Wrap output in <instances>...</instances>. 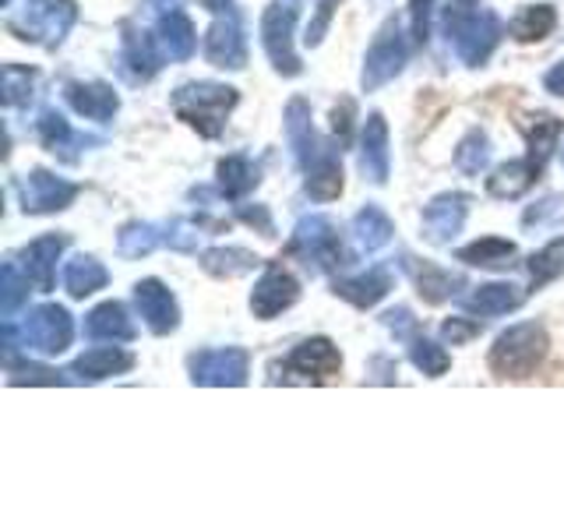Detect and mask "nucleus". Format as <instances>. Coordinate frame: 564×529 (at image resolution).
<instances>
[{"label": "nucleus", "instance_id": "1", "mask_svg": "<svg viewBox=\"0 0 564 529\" xmlns=\"http://www.w3.org/2000/svg\"><path fill=\"white\" fill-rule=\"evenodd\" d=\"M445 35L455 57L466 67H484L490 53L501 43V22L480 0H448L445 8Z\"/></svg>", "mask_w": 564, "mask_h": 529}, {"label": "nucleus", "instance_id": "2", "mask_svg": "<svg viewBox=\"0 0 564 529\" xmlns=\"http://www.w3.org/2000/svg\"><path fill=\"white\" fill-rule=\"evenodd\" d=\"M237 106V88L229 85H212V82H191L173 93V110L184 123L205 138H219L226 114Z\"/></svg>", "mask_w": 564, "mask_h": 529}, {"label": "nucleus", "instance_id": "3", "mask_svg": "<svg viewBox=\"0 0 564 529\" xmlns=\"http://www.w3.org/2000/svg\"><path fill=\"white\" fill-rule=\"evenodd\" d=\"M78 22L75 0H29V4L8 18V29L25 43L40 46H61L67 32Z\"/></svg>", "mask_w": 564, "mask_h": 529}, {"label": "nucleus", "instance_id": "4", "mask_svg": "<svg viewBox=\"0 0 564 529\" xmlns=\"http://www.w3.org/2000/svg\"><path fill=\"white\" fill-rule=\"evenodd\" d=\"M546 357V332L536 322L511 325L490 349V370L501 378H529Z\"/></svg>", "mask_w": 564, "mask_h": 529}, {"label": "nucleus", "instance_id": "5", "mask_svg": "<svg viewBox=\"0 0 564 529\" xmlns=\"http://www.w3.org/2000/svg\"><path fill=\"white\" fill-rule=\"evenodd\" d=\"M290 251L296 258H304V264L314 272H332V269H339V264L349 261L343 237H339V226H335L332 219H325V216L300 219L296 229H293Z\"/></svg>", "mask_w": 564, "mask_h": 529}, {"label": "nucleus", "instance_id": "6", "mask_svg": "<svg viewBox=\"0 0 564 529\" xmlns=\"http://www.w3.org/2000/svg\"><path fill=\"white\" fill-rule=\"evenodd\" d=\"M293 25H296V8L282 4V0L269 4L261 14V46L269 53L272 67L286 78L300 75V57L293 50Z\"/></svg>", "mask_w": 564, "mask_h": 529}, {"label": "nucleus", "instance_id": "7", "mask_svg": "<svg viewBox=\"0 0 564 529\" xmlns=\"http://www.w3.org/2000/svg\"><path fill=\"white\" fill-rule=\"evenodd\" d=\"M75 339V322L61 304H43L29 311L25 325H22V343L32 353H43V357H57Z\"/></svg>", "mask_w": 564, "mask_h": 529}, {"label": "nucleus", "instance_id": "8", "mask_svg": "<svg viewBox=\"0 0 564 529\" xmlns=\"http://www.w3.org/2000/svg\"><path fill=\"white\" fill-rule=\"evenodd\" d=\"M405 57H410V46H405V35L399 22H388L378 40L370 43L367 61H364V93H375V88L388 85L395 75H402Z\"/></svg>", "mask_w": 564, "mask_h": 529}, {"label": "nucleus", "instance_id": "9", "mask_svg": "<svg viewBox=\"0 0 564 529\" xmlns=\"http://www.w3.org/2000/svg\"><path fill=\"white\" fill-rule=\"evenodd\" d=\"M251 370V357L237 346L226 349H202L191 357V381L194 385H212V388H237L247 381Z\"/></svg>", "mask_w": 564, "mask_h": 529}, {"label": "nucleus", "instance_id": "10", "mask_svg": "<svg viewBox=\"0 0 564 529\" xmlns=\"http://www.w3.org/2000/svg\"><path fill=\"white\" fill-rule=\"evenodd\" d=\"M205 57L226 67V71H240L247 64V40H243V25H240V11L237 4L216 14V22L205 32Z\"/></svg>", "mask_w": 564, "mask_h": 529}, {"label": "nucleus", "instance_id": "11", "mask_svg": "<svg viewBox=\"0 0 564 529\" xmlns=\"http://www.w3.org/2000/svg\"><path fill=\"white\" fill-rule=\"evenodd\" d=\"M18 198L29 216H50V212H61L78 198V184L64 181L57 173L46 170H32L25 173V181L18 184Z\"/></svg>", "mask_w": 564, "mask_h": 529}, {"label": "nucleus", "instance_id": "12", "mask_svg": "<svg viewBox=\"0 0 564 529\" xmlns=\"http://www.w3.org/2000/svg\"><path fill=\"white\" fill-rule=\"evenodd\" d=\"M466 216H469L466 194H458V191L437 194V198L423 208V237H427L431 244H437V247H445V244H452L458 234H463Z\"/></svg>", "mask_w": 564, "mask_h": 529}, {"label": "nucleus", "instance_id": "13", "mask_svg": "<svg viewBox=\"0 0 564 529\" xmlns=\"http://www.w3.org/2000/svg\"><path fill=\"white\" fill-rule=\"evenodd\" d=\"M300 296V282L286 272L279 269V264H269L264 276L258 279V287L251 290V311L261 322H272L282 311H290Z\"/></svg>", "mask_w": 564, "mask_h": 529}, {"label": "nucleus", "instance_id": "14", "mask_svg": "<svg viewBox=\"0 0 564 529\" xmlns=\"http://www.w3.org/2000/svg\"><path fill=\"white\" fill-rule=\"evenodd\" d=\"M134 304H138V314L145 317V325L155 335H170L176 325H181V307H176V296L159 279H141L138 282Z\"/></svg>", "mask_w": 564, "mask_h": 529}, {"label": "nucleus", "instance_id": "15", "mask_svg": "<svg viewBox=\"0 0 564 529\" xmlns=\"http://www.w3.org/2000/svg\"><path fill=\"white\" fill-rule=\"evenodd\" d=\"M163 46H159V35H149V32H138L134 25L123 29V53H120V67L123 75L131 82H149L159 75V67H163Z\"/></svg>", "mask_w": 564, "mask_h": 529}, {"label": "nucleus", "instance_id": "16", "mask_svg": "<svg viewBox=\"0 0 564 529\" xmlns=\"http://www.w3.org/2000/svg\"><path fill=\"white\" fill-rule=\"evenodd\" d=\"M360 170L370 184H384L388 170H392V155H388V123L381 114H370L360 134Z\"/></svg>", "mask_w": 564, "mask_h": 529}, {"label": "nucleus", "instance_id": "17", "mask_svg": "<svg viewBox=\"0 0 564 529\" xmlns=\"http://www.w3.org/2000/svg\"><path fill=\"white\" fill-rule=\"evenodd\" d=\"M339 367H343V353L335 349L332 339H307L286 357V370L304 378H332L339 375Z\"/></svg>", "mask_w": 564, "mask_h": 529}, {"label": "nucleus", "instance_id": "18", "mask_svg": "<svg viewBox=\"0 0 564 529\" xmlns=\"http://www.w3.org/2000/svg\"><path fill=\"white\" fill-rule=\"evenodd\" d=\"M64 96L70 102V110L82 114L85 120H96V123H106V120H113V114L120 110V96L113 93L110 85H102V82H70L64 88Z\"/></svg>", "mask_w": 564, "mask_h": 529}, {"label": "nucleus", "instance_id": "19", "mask_svg": "<svg viewBox=\"0 0 564 529\" xmlns=\"http://www.w3.org/2000/svg\"><path fill=\"white\" fill-rule=\"evenodd\" d=\"M402 269L410 272V279L416 282V290H420L423 300H427V304H441V300L455 296L458 287H463V276H458V272L437 269V264H431V261H416L413 255L402 258Z\"/></svg>", "mask_w": 564, "mask_h": 529}, {"label": "nucleus", "instance_id": "20", "mask_svg": "<svg viewBox=\"0 0 564 529\" xmlns=\"http://www.w3.org/2000/svg\"><path fill=\"white\" fill-rule=\"evenodd\" d=\"M392 272L384 269V264H375V269H367L364 276H352V279H339L335 282V296L349 300L352 307H375L381 304V300L388 296V290H392Z\"/></svg>", "mask_w": 564, "mask_h": 529}, {"label": "nucleus", "instance_id": "21", "mask_svg": "<svg viewBox=\"0 0 564 529\" xmlns=\"http://www.w3.org/2000/svg\"><path fill=\"white\" fill-rule=\"evenodd\" d=\"M286 134H290V149L296 155L300 170H307L317 155L325 152V145L317 141L314 134V123H311V106L304 99H293L286 106Z\"/></svg>", "mask_w": 564, "mask_h": 529}, {"label": "nucleus", "instance_id": "22", "mask_svg": "<svg viewBox=\"0 0 564 529\" xmlns=\"http://www.w3.org/2000/svg\"><path fill=\"white\" fill-rule=\"evenodd\" d=\"M134 367V353L120 349V346H96V349H85L82 357L70 364L67 375H78L82 381H102V378H113L123 375V370Z\"/></svg>", "mask_w": 564, "mask_h": 529}, {"label": "nucleus", "instance_id": "23", "mask_svg": "<svg viewBox=\"0 0 564 529\" xmlns=\"http://www.w3.org/2000/svg\"><path fill=\"white\" fill-rule=\"evenodd\" d=\"M85 335L88 339H102V343H131L138 335V328L128 317V311H123V304L106 300V304H99L96 311H88Z\"/></svg>", "mask_w": 564, "mask_h": 529}, {"label": "nucleus", "instance_id": "24", "mask_svg": "<svg viewBox=\"0 0 564 529\" xmlns=\"http://www.w3.org/2000/svg\"><path fill=\"white\" fill-rule=\"evenodd\" d=\"M543 163H536L533 155L525 159H511V163L494 170V176L487 181L490 198H522V194L540 181Z\"/></svg>", "mask_w": 564, "mask_h": 529}, {"label": "nucleus", "instance_id": "25", "mask_svg": "<svg viewBox=\"0 0 564 529\" xmlns=\"http://www.w3.org/2000/svg\"><path fill=\"white\" fill-rule=\"evenodd\" d=\"M155 35H159V46H163V53L170 61H191L194 50H198V35H194V25L184 11H166L163 18H159Z\"/></svg>", "mask_w": 564, "mask_h": 529}, {"label": "nucleus", "instance_id": "26", "mask_svg": "<svg viewBox=\"0 0 564 529\" xmlns=\"http://www.w3.org/2000/svg\"><path fill=\"white\" fill-rule=\"evenodd\" d=\"M304 187L314 202H335L343 194V159L335 155L332 149H325L314 163L304 170Z\"/></svg>", "mask_w": 564, "mask_h": 529}, {"label": "nucleus", "instance_id": "27", "mask_svg": "<svg viewBox=\"0 0 564 529\" xmlns=\"http://www.w3.org/2000/svg\"><path fill=\"white\" fill-rule=\"evenodd\" d=\"M106 282H110V272H106L93 255H75L64 264V290L75 300L99 293Z\"/></svg>", "mask_w": 564, "mask_h": 529}, {"label": "nucleus", "instance_id": "28", "mask_svg": "<svg viewBox=\"0 0 564 529\" xmlns=\"http://www.w3.org/2000/svg\"><path fill=\"white\" fill-rule=\"evenodd\" d=\"M64 251V237H40L25 247V276L43 293L53 290V272H57V258Z\"/></svg>", "mask_w": 564, "mask_h": 529}, {"label": "nucleus", "instance_id": "29", "mask_svg": "<svg viewBox=\"0 0 564 529\" xmlns=\"http://www.w3.org/2000/svg\"><path fill=\"white\" fill-rule=\"evenodd\" d=\"M522 290L511 287V282H487V287H476L469 296H466V307L473 314H484V317H498V314H508L522 304Z\"/></svg>", "mask_w": 564, "mask_h": 529}, {"label": "nucleus", "instance_id": "30", "mask_svg": "<svg viewBox=\"0 0 564 529\" xmlns=\"http://www.w3.org/2000/svg\"><path fill=\"white\" fill-rule=\"evenodd\" d=\"M392 234H395V226L378 205H367L352 216V240H357L360 251H367V255L381 251V247L392 240Z\"/></svg>", "mask_w": 564, "mask_h": 529}, {"label": "nucleus", "instance_id": "31", "mask_svg": "<svg viewBox=\"0 0 564 529\" xmlns=\"http://www.w3.org/2000/svg\"><path fill=\"white\" fill-rule=\"evenodd\" d=\"M516 244L505 240V237H484L476 244H466L458 251V261L476 264V269H511L516 264Z\"/></svg>", "mask_w": 564, "mask_h": 529}, {"label": "nucleus", "instance_id": "32", "mask_svg": "<svg viewBox=\"0 0 564 529\" xmlns=\"http://www.w3.org/2000/svg\"><path fill=\"white\" fill-rule=\"evenodd\" d=\"M554 25H557V11L551 4H529L511 18L508 32L516 35L519 43H540L554 32Z\"/></svg>", "mask_w": 564, "mask_h": 529}, {"label": "nucleus", "instance_id": "33", "mask_svg": "<svg viewBox=\"0 0 564 529\" xmlns=\"http://www.w3.org/2000/svg\"><path fill=\"white\" fill-rule=\"evenodd\" d=\"M261 181V170L247 155H226L219 163V191L226 198H243Z\"/></svg>", "mask_w": 564, "mask_h": 529}, {"label": "nucleus", "instance_id": "34", "mask_svg": "<svg viewBox=\"0 0 564 529\" xmlns=\"http://www.w3.org/2000/svg\"><path fill=\"white\" fill-rule=\"evenodd\" d=\"M35 131H40V141L50 149V152H61L64 159H75V145H82L85 138H78L70 131V123L57 114V110H43L40 120H35Z\"/></svg>", "mask_w": 564, "mask_h": 529}, {"label": "nucleus", "instance_id": "35", "mask_svg": "<svg viewBox=\"0 0 564 529\" xmlns=\"http://www.w3.org/2000/svg\"><path fill=\"white\" fill-rule=\"evenodd\" d=\"M29 304V276H22L14 261H4L0 269V317L14 322V314Z\"/></svg>", "mask_w": 564, "mask_h": 529}, {"label": "nucleus", "instance_id": "36", "mask_svg": "<svg viewBox=\"0 0 564 529\" xmlns=\"http://www.w3.org/2000/svg\"><path fill=\"white\" fill-rule=\"evenodd\" d=\"M202 264H205V272H212V276L234 279V276L251 272L258 264V258L251 251H243V247H216V251L202 255Z\"/></svg>", "mask_w": 564, "mask_h": 529}, {"label": "nucleus", "instance_id": "37", "mask_svg": "<svg viewBox=\"0 0 564 529\" xmlns=\"http://www.w3.org/2000/svg\"><path fill=\"white\" fill-rule=\"evenodd\" d=\"M159 244H166V234H163V226H152V223H131V226H123L117 237L123 258H145Z\"/></svg>", "mask_w": 564, "mask_h": 529}, {"label": "nucleus", "instance_id": "38", "mask_svg": "<svg viewBox=\"0 0 564 529\" xmlns=\"http://www.w3.org/2000/svg\"><path fill=\"white\" fill-rule=\"evenodd\" d=\"M490 163V138L476 128L469 131L463 141H458V149H455V166L458 173H466V176H480Z\"/></svg>", "mask_w": 564, "mask_h": 529}, {"label": "nucleus", "instance_id": "39", "mask_svg": "<svg viewBox=\"0 0 564 529\" xmlns=\"http://www.w3.org/2000/svg\"><path fill=\"white\" fill-rule=\"evenodd\" d=\"M533 123L525 128L529 134V155L536 159V163H546V155L554 152L557 138H561V120L557 117H529Z\"/></svg>", "mask_w": 564, "mask_h": 529}, {"label": "nucleus", "instance_id": "40", "mask_svg": "<svg viewBox=\"0 0 564 529\" xmlns=\"http://www.w3.org/2000/svg\"><path fill=\"white\" fill-rule=\"evenodd\" d=\"M410 360L416 370H423L427 378H441L452 367V357L445 346H437L434 339H413L410 346Z\"/></svg>", "mask_w": 564, "mask_h": 529}, {"label": "nucleus", "instance_id": "41", "mask_svg": "<svg viewBox=\"0 0 564 529\" xmlns=\"http://www.w3.org/2000/svg\"><path fill=\"white\" fill-rule=\"evenodd\" d=\"M564 272V237L551 240L543 247V251H536L533 258H529V276H533V287H543V282H551Z\"/></svg>", "mask_w": 564, "mask_h": 529}, {"label": "nucleus", "instance_id": "42", "mask_svg": "<svg viewBox=\"0 0 564 529\" xmlns=\"http://www.w3.org/2000/svg\"><path fill=\"white\" fill-rule=\"evenodd\" d=\"M32 88H35L32 67H18V64L4 67V106H29Z\"/></svg>", "mask_w": 564, "mask_h": 529}, {"label": "nucleus", "instance_id": "43", "mask_svg": "<svg viewBox=\"0 0 564 529\" xmlns=\"http://www.w3.org/2000/svg\"><path fill=\"white\" fill-rule=\"evenodd\" d=\"M166 244L173 251H198L202 244V229L191 223H170L166 226Z\"/></svg>", "mask_w": 564, "mask_h": 529}, {"label": "nucleus", "instance_id": "44", "mask_svg": "<svg viewBox=\"0 0 564 529\" xmlns=\"http://www.w3.org/2000/svg\"><path fill=\"white\" fill-rule=\"evenodd\" d=\"M431 14H434V0H410L413 40H416L420 46H427V40H431Z\"/></svg>", "mask_w": 564, "mask_h": 529}, {"label": "nucleus", "instance_id": "45", "mask_svg": "<svg viewBox=\"0 0 564 529\" xmlns=\"http://www.w3.org/2000/svg\"><path fill=\"white\" fill-rule=\"evenodd\" d=\"M480 322H466V317H448L445 325H441V335L452 343V346H463V343H469L473 335H480Z\"/></svg>", "mask_w": 564, "mask_h": 529}, {"label": "nucleus", "instance_id": "46", "mask_svg": "<svg viewBox=\"0 0 564 529\" xmlns=\"http://www.w3.org/2000/svg\"><path fill=\"white\" fill-rule=\"evenodd\" d=\"M335 4H339V0H322V4H317V14H314V22L307 25V46H317L325 40V29H328V22H332V14H335Z\"/></svg>", "mask_w": 564, "mask_h": 529}, {"label": "nucleus", "instance_id": "47", "mask_svg": "<svg viewBox=\"0 0 564 529\" xmlns=\"http://www.w3.org/2000/svg\"><path fill=\"white\" fill-rule=\"evenodd\" d=\"M381 322H384L388 328H392V332L399 335V339H410V332L416 328V317H413L410 311H405V307H395V311H388V314L381 317Z\"/></svg>", "mask_w": 564, "mask_h": 529}, {"label": "nucleus", "instance_id": "48", "mask_svg": "<svg viewBox=\"0 0 564 529\" xmlns=\"http://www.w3.org/2000/svg\"><path fill=\"white\" fill-rule=\"evenodd\" d=\"M332 128H335V134H339V145H349V131H352V99H343V106H335Z\"/></svg>", "mask_w": 564, "mask_h": 529}, {"label": "nucleus", "instance_id": "49", "mask_svg": "<svg viewBox=\"0 0 564 529\" xmlns=\"http://www.w3.org/2000/svg\"><path fill=\"white\" fill-rule=\"evenodd\" d=\"M25 381H43V385H61L64 378L57 370H43V367H29L22 375H11V385H25Z\"/></svg>", "mask_w": 564, "mask_h": 529}, {"label": "nucleus", "instance_id": "50", "mask_svg": "<svg viewBox=\"0 0 564 529\" xmlns=\"http://www.w3.org/2000/svg\"><path fill=\"white\" fill-rule=\"evenodd\" d=\"M564 205V198H557V194H551V198H543L536 208H529L525 212V226H533V223H543L546 216H554V212Z\"/></svg>", "mask_w": 564, "mask_h": 529}, {"label": "nucleus", "instance_id": "51", "mask_svg": "<svg viewBox=\"0 0 564 529\" xmlns=\"http://www.w3.org/2000/svg\"><path fill=\"white\" fill-rule=\"evenodd\" d=\"M240 219H243V223H251V226H261L264 234H272V219H269V212H264L261 205H258V208H247V205H243V208H240Z\"/></svg>", "mask_w": 564, "mask_h": 529}, {"label": "nucleus", "instance_id": "52", "mask_svg": "<svg viewBox=\"0 0 564 529\" xmlns=\"http://www.w3.org/2000/svg\"><path fill=\"white\" fill-rule=\"evenodd\" d=\"M543 85H546V93H554V96H564V61H561V64H554L551 71H546Z\"/></svg>", "mask_w": 564, "mask_h": 529}, {"label": "nucleus", "instance_id": "53", "mask_svg": "<svg viewBox=\"0 0 564 529\" xmlns=\"http://www.w3.org/2000/svg\"><path fill=\"white\" fill-rule=\"evenodd\" d=\"M181 4H184V0H152V8H155L159 14H166V11H181Z\"/></svg>", "mask_w": 564, "mask_h": 529}, {"label": "nucleus", "instance_id": "54", "mask_svg": "<svg viewBox=\"0 0 564 529\" xmlns=\"http://www.w3.org/2000/svg\"><path fill=\"white\" fill-rule=\"evenodd\" d=\"M202 4H205L212 14H219V11H226V8H234V0H202Z\"/></svg>", "mask_w": 564, "mask_h": 529}, {"label": "nucleus", "instance_id": "55", "mask_svg": "<svg viewBox=\"0 0 564 529\" xmlns=\"http://www.w3.org/2000/svg\"><path fill=\"white\" fill-rule=\"evenodd\" d=\"M4 4H11V0H4Z\"/></svg>", "mask_w": 564, "mask_h": 529}, {"label": "nucleus", "instance_id": "56", "mask_svg": "<svg viewBox=\"0 0 564 529\" xmlns=\"http://www.w3.org/2000/svg\"><path fill=\"white\" fill-rule=\"evenodd\" d=\"M561 159H564V152H561Z\"/></svg>", "mask_w": 564, "mask_h": 529}]
</instances>
